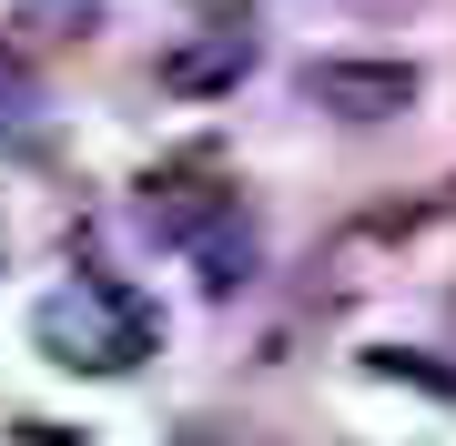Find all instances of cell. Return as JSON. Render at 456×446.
<instances>
[{
    "instance_id": "7a4b0ae2",
    "label": "cell",
    "mask_w": 456,
    "mask_h": 446,
    "mask_svg": "<svg viewBox=\"0 0 456 446\" xmlns=\"http://www.w3.org/2000/svg\"><path fill=\"white\" fill-rule=\"evenodd\" d=\"M224 214H233V173H224L213 142H193V152H173V163L142 173V233H152V244H183V254H193Z\"/></svg>"
},
{
    "instance_id": "277c9868",
    "label": "cell",
    "mask_w": 456,
    "mask_h": 446,
    "mask_svg": "<svg viewBox=\"0 0 456 446\" xmlns=\"http://www.w3.org/2000/svg\"><path fill=\"white\" fill-rule=\"evenodd\" d=\"M254 71V31L244 20H203L193 41H173L163 61H152V82L163 92H183V101H213V92H233Z\"/></svg>"
},
{
    "instance_id": "8992f818",
    "label": "cell",
    "mask_w": 456,
    "mask_h": 446,
    "mask_svg": "<svg viewBox=\"0 0 456 446\" xmlns=\"http://www.w3.org/2000/svg\"><path fill=\"white\" fill-rule=\"evenodd\" d=\"M31 112H41V71H31V51L0 41V133H20Z\"/></svg>"
},
{
    "instance_id": "52a82bcc",
    "label": "cell",
    "mask_w": 456,
    "mask_h": 446,
    "mask_svg": "<svg viewBox=\"0 0 456 446\" xmlns=\"http://www.w3.org/2000/svg\"><path fill=\"white\" fill-rule=\"evenodd\" d=\"M173 446H254V436H224V426H183Z\"/></svg>"
},
{
    "instance_id": "5b68a950",
    "label": "cell",
    "mask_w": 456,
    "mask_h": 446,
    "mask_svg": "<svg viewBox=\"0 0 456 446\" xmlns=\"http://www.w3.org/2000/svg\"><path fill=\"white\" fill-rule=\"evenodd\" d=\"M193 264H203V284H213V295L254 284V223H244V214H224V223H213L203 244H193Z\"/></svg>"
},
{
    "instance_id": "6da1fadb",
    "label": "cell",
    "mask_w": 456,
    "mask_h": 446,
    "mask_svg": "<svg viewBox=\"0 0 456 446\" xmlns=\"http://www.w3.org/2000/svg\"><path fill=\"white\" fill-rule=\"evenodd\" d=\"M31 335H41V355L51 365H82V376H132V365L152 355V304L132 295V284H112V274H71L61 295H41V314H31Z\"/></svg>"
},
{
    "instance_id": "3957f363",
    "label": "cell",
    "mask_w": 456,
    "mask_h": 446,
    "mask_svg": "<svg viewBox=\"0 0 456 446\" xmlns=\"http://www.w3.org/2000/svg\"><path fill=\"white\" fill-rule=\"evenodd\" d=\"M305 101L335 122H395V112H416V71L406 61H305Z\"/></svg>"
},
{
    "instance_id": "ba28073f",
    "label": "cell",
    "mask_w": 456,
    "mask_h": 446,
    "mask_svg": "<svg viewBox=\"0 0 456 446\" xmlns=\"http://www.w3.org/2000/svg\"><path fill=\"white\" fill-rule=\"evenodd\" d=\"M11 446H71L61 426H11Z\"/></svg>"
}]
</instances>
